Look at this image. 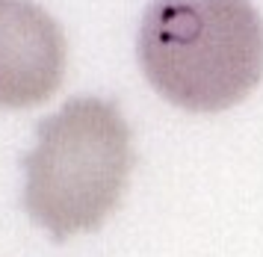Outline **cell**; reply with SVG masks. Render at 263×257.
Returning a JSON list of instances; mask_svg holds the SVG:
<instances>
[{
    "label": "cell",
    "mask_w": 263,
    "mask_h": 257,
    "mask_svg": "<svg viewBox=\"0 0 263 257\" xmlns=\"http://www.w3.org/2000/svg\"><path fill=\"white\" fill-rule=\"evenodd\" d=\"M139 65L168 104L219 113L263 77V18L251 0H154L139 27Z\"/></svg>",
    "instance_id": "1"
},
{
    "label": "cell",
    "mask_w": 263,
    "mask_h": 257,
    "mask_svg": "<svg viewBox=\"0 0 263 257\" xmlns=\"http://www.w3.org/2000/svg\"><path fill=\"white\" fill-rule=\"evenodd\" d=\"M130 169V127L119 106L71 98L36 124V145L24 157V210L57 243L95 231L116 210Z\"/></svg>",
    "instance_id": "2"
},
{
    "label": "cell",
    "mask_w": 263,
    "mask_h": 257,
    "mask_svg": "<svg viewBox=\"0 0 263 257\" xmlns=\"http://www.w3.org/2000/svg\"><path fill=\"white\" fill-rule=\"evenodd\" d=\"M65 74V35L30 0H0V106L45 104Z\"/></svg>",
    "instance_id": "3"
}]
</instances>
